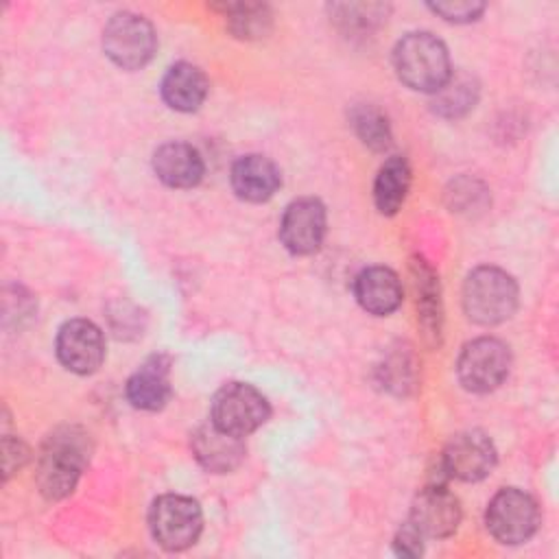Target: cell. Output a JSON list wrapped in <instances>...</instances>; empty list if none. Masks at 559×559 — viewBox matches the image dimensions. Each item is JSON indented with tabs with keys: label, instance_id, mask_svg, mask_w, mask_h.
Masks as SVG:
<instances>
[{
	"label": "cell",
	"instance_id": "6da1fadb",
	"mask_svg": "<svg viewBox=\"0 0 559 559\" xmlns=\"http://www.w3.org/2000/svg\"><path fill=\"white\" fill-rule=\"evenodd\" d=\"M90 439L79 426H61L52 430L37 459V487L48 500L70 496L87 465Z\"/></svg>",
	"mask_w": 559,
	"mask_h": 559
},
{
	"label": "cell",
	"instance_id": "7a4b0ae2",
	"mask_svg": "<svg viewBox=\"0 0 559 559\" xmlns=\"http://www.w3.org/2000/svg\"><path fill=\"white\" fill-rule=\"evenodd\" d=\"M397 79L417 92L435 94L452 74L445 44L432 33H408L393 48Z\"/></svg>",
	"mask_w": 559,
	"mask_h": 559
},
{
	"label": "cell",
	"instance_id": "3957f363",
	"mask_svg": "<svg viewBox=\"0 0 559 559\" xmlns=\"http://www.w3.org/2000/svg\"><path fill=\"white\" fill-rule=\"evenodd\" d=\"M463 308L478 325L502 323L518 308V284L498 266H476L463 284Z\"/></svg>",
	"mask_w": 559,
	"mask_h": 559
},
{
	"label": "cell",
	"instance_id": "277c9868",
	"mask_svg": "<svg viewBox=\"0 0 559 559\" xmlns=\"http://www.w3.org/2000/svg\"><path fill=\"white\" fill-rule=\"evenodd\" d=\"M148 528L153 539L166 550H183L192 546L203 528V513L197 500L179 493L159 496L148 511Z\"/></svg>",
	"mask_w": 559,
	"mask_h": 559
},
{
	"label": "cell",
	"instance_id": "5b68a950",
	"mask_svg": "<svg viewBox=\"0 0 559 559\" xmlns=\"http://www.w3.org/2000/svg\"><path fill=\"white\" fill-rule=\"evenodd\" d=\"M542 522L535 498L522 489L504 487L487 504L485 524L487 531L500 544H524L531 539Z\"/></svg>",
	"mask_w": 559,
	"mask_h": 559
},
{
	"label": "cell",
	"instance_id": "8992f818",
	"mask_svg": "<svg viewBox=\"0 0 559 559\" xmlns=\"http://www.w3.org/2000/svg\"><path fill=\"white\" fill-rule=\"evenodd\" d=\"M105 55L122 70L146 66L157 48L153 24L131 11L116 13L103 31Z\"/></svg>",
	"mask_w": 559,
	"mask_h": 559
},
{
	"label": "cell",
	"instance_id": "52a82bcc",
	"mask_svg": "<svg viewBox=\"0 0 559 559\" xmlns=\"http://www.w3.org/2000/svg\"><path fill=\"white\" fill-rule=\"evenodd\" d=\"M212 424L236 437L258 430L271 415L266 397L247 382L223 384L212 397Z\"/></svg>",
	"mask_w": 559,
	"mask_h": 559
},
{
	"label": "cell",
	"instance_id": "ba28073f",
	"mask_svg": "<svg viewBox=\"0 0 559 559\" xmlns=\"http://www.w3.org/2000/svg\"><path fill=\"white\" fill-rule=\"evenodd\" d=\"M509 367V347L500 338L480 336L461 349L456 360V376L467 391L489 393L504 382Z\"/></svg>",
	"mask_w": 559,
	"mask_h": 559
},
{
	"label": "cell",
	"instance_id": "9c48e42d",
	"mask_svg": "<svg viewBox=\"0 0 559 559\" xmlns=\"http://www.w3.org/2000/svg\"><path fill=\"white\" fill-rule=\"evenodd\" d=\"M493 465L496 448L491 439L480 430H465L454 435L439 459V467L445 472V476L465 483L483 480L487 474H491Z\"/></svg>",
	"mask_w": 559,
	"mask_h": 559
},
{
	"label": "cell",
	"instance_id": "30bf717a",
	"mask_svg": "<svg viewBox=\"0 0 559 559\" xmlns=\"http://www.w3.org/2000/svg\"><path fill=\"white\" fill-rule=\"evenodd\" d=\"M55 349L59 362L68 371L87 376L103 365L105 338L96 323L87 319H70L59 328Z\"/></svg>",
	"mask_w": 559,
	"mask_h": 559
},
{
	"label": "cell",
	"instance_id": "8fae6325",
	"mask_svg": "<svg viewBox=\"0 0 559 559\" xmlns=\"http://www.w3.org/2000/svg\"><path fill=\"white\" fill-rule=\"evenodd\" d=\"M325 207L314 197L293 201L280 223V240L295 255L314 253L325 238Z\"/></svg>",
	"mask_w": 559,
	"mask_h": 559
},
{
	"label": "cell",
	"instance_id": "7c38bea8",
	"mask_svg": "<svg viewBox=\"0 0 559 559\" xmlns=\"http://www.w3.org/2000/svg\"><path fill=\"white\" fill-rule=\"evenodd\" d=\"M408 522L424 537H448L459 528L461 502L443 483H432L415 496Z\"/></svg>",
	"mask_w": 559,
	"mask_h": 559
},
{
	"label": "cell",
	"instance_id": "4fadbf2b",
	"mask_svg": "<svg viewBox=\"0 0 559 559\" xmlns=\"http://www.w3.org/2000/svg\"><path fill=\"white\" fill-rule=\"evenodd\" d=\"M192 452L197 456V461L214 474H227L234 467L240 465V461L245 459V441L242 437H236L231 432L221 430L218 426L203 424L192 432L190 439Z\"/></svg>",
	"mask_w": 559,
	"mask_h": 559
},
{
	"label": "cell",
	"instance_id": "5bb4252c",
	"mask_svg": "<svg viewBox=\"0 0 559 559\" xmlns=\"http://www.w3.org/2000/svg\"><path fill=\"white\" fill-rule=\"evenodd\" d=\"M127 400L140 411H159L170 397V362L151 356L127 380Z\"/></svg>",
	"mask_w": 559,
	"mask_h": 559
},
{
	"label": "cell",
	"instance_id": "9a60e30c",
	"mask_svg": "<svg viewBox=\"0 0 559 559\" xmlns=\"http://www.w3.org/2000/svg\"><path fill=\"white\" fill-rule=\"evenodd\" d=\"M354 295L362 310L384 317L402 304V282L389 266H367L354 280Z\"/></svg>",
	"mask_w": 559,
	"mask_h": 559
},
{
	"label": "cell",
	"instance_id": "2e32d148",
	"mask_svg": "<svg viewBox=\"0 0 559 559\" xmlns=\"http://www.w3.org/2000/svg\"><path fill=\"white\" fill-rule=\"evenodd\" d=\"M280 183V168L264 155H245L231 166V188L242 201H269L277 192Z\"/></svg>",
	"mask_w": 559,
	"mask_h": 559
},
{
	"label": "cell",
	"instance_id": "e0dca14e",
	"mask_svg": "<svg viewBox=\"0 0 559 559\" xmlns=\"http://www.w3.org/2000/svg\"><path fill=\"white\" fill-rule=\"evenodd\" d=\"M153 170L170 188H192L203 179V159L186 142H166L153 155Z\"/></svg>",
	"mask_w": 559,
	"mask_h": 559
},
{
	"label": "cell",
	"instance_id": "ac0fdd59",
	"mask_svg": "<svg viewBox=\"0 0 559 559\" xmlns=\"http://www.w3.org/2000/svg\"><path fill=\"white\" fill-rule=\"evenodd\" d=\"M207 79L203 70L188 61L170 66L162 79V98L170 109L194 111L207 96Z\"/></svg>",
	"mask_w": 559,
	"mask_h": 559
},
{
	"label": "cell",
	"instance_id": "d6986e66",
	"mask_svg": "<svg viewBox=\"0 0 559 559\" xmlns=\"http://www.w3.org/2000/svg\"><path fill=\"white\" fill-rule=\"evenodd\" d=\"M413 288L417 295V319L424 330L428 343H439L441 334V297H439V280L430 264L421 258L411 260Z\"/></svg>",
	"mask_w": 559,
	"mask_h": 559
},
{
	"label": "cell",
	"instance_id": "ffe728a7",
	"mask_svg": "<svg viewBox=\"0 0 559 559\" xmlns=\"http://www.w3.org/2000/svg\"><path fill=\"white\" fill-rule=\"evenodd\" d=\"M411 188V166L406 162V157L402 155H393L389 157L373 181V203L378 207L380 214L384 216H393Z\"/></svg>",
	"mask_w": 559,
	"mask_h": 559
},
{
	"label": "cell",
	"instance_id": "44dd1931",
	"mask_svg": "<svg viewBox=\"0 0 559 559\" xmlns=\"http://www.w3.org/2000/svg\"><path fill=\"white\" fill-rule=\"evenodd\" d=\"M227 17V31L238 39H260L273 26V13L260 2H229L218 7Z\"/></svg>",
	"mask_w": 559,
	"mask_h": 559
},
{
	"label": "cell",
	"instance_id": "7402d4cb",
	"mask_svg": "<svg viewBox=\"0 0 559 559\" xmlns=\"http://www.w3.org/2000/svg\"><path fill=\"white\" fill-rule=\"evenodd\" d=\"M432 109L443 118H459L469 111L478 98L476 81L469 74L452 72L450 79L432 94Z\"/></svg>",
	"mask_w": 559,
	"mask_h": 559
},
{
	"label": "cell",
	"instance_id": "603a6c76",
	"mask_svg": "<svg viewBox=\"0 0 559 559\" xmlns=\"http://www.w3.org/2000/svg\"><path fill=\"white\" fill-rule=\"evenodd\" d=\"M352 127L360 142L371 151H384L391 144V127L386 116L376 105H356L352 109Z\"/></svg>",
	"mask_w": 559,
	"mask_h": 559
},
{
	"label": "cell",
	"instance_id": "cb8c5ba5",
	"mask_svg": "<svg viewBox=\"0 0 559 559\" xmlns=\"http://www.w3.org/2000/svg\"><path fill=\"white\" fill-rule=\"evenodd\" d=\"M386 7L384 4H334L332 13L334 20L345 28V31H371L373 26H378L382 22V17L386 20Z\"/></svg>",
	"mask_w": 559,
	"mask_h": 559
},
{
	"label": "cell",
	"instance_id": "d4e9b609",
	"mask_svg": "<svg viewBox=\"0 0 559 559\" xmlns=\"http://www.w3.org/2000/svg\"><path fill=\"white\" fill-rule=\"evenodd\" d=\"M428 9L448 22L467 24V22L478 20V15L485 11V4L469 2V0H454V2H432V4H428Z\"/></svg>",
	"mask_w": 559,
	"mask_h": 559
},
{
	"label": "cell",
	"instance_id": "484cf974",
	"mask_svg": "<svg viewBox=\"0 0 559 559\" xmlns=\"http://www.w3.org/2000/svg\"><path fill=\"white\" fill-rule=\"evenodd\" d=\"M421 539H424V535H421L411 522H406V524L397 531V535H395V539H393V550H395V555H400V557H419V555L424 552Z\"/></svg>",
	"mask_w": 559,
	"mask_h": 559
},
{
	"label": "cell",
	"instance_id": "4316f807",
	"mask_svg": "<svg viewBox=\"0 0 559 559\" xmlns=\"http://www.w3.org/2000/svg\"><path fill=\"white\" fill-rule=\"evenodd\" d=\"M2 465H4V478H9L11 474H15L28 459V450L20 439H11L4 437L2 439Z\"/></svg>",
	"mask_w": 559,
	"mask_h": 559
}]
</instances>
